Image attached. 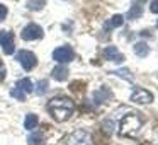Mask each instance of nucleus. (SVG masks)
Here are the masks:
<instances>
[{
	"mask_svg": "<svg viewBox=\"0 0 158 145\" xmlns=\"http://www.w3.org/2000/svg\"><path fill=\"white\" fill-rule=\"evenodd\" d=\"M123 22H124V17L123 15H112L110 17V21H107L106 22V29H112V28H121L123 26Z\"/></svg>",
	"mask_w": 158,
	"mask_h": 145,
	"instance_id": "obj_15",
	"label": "nucleus"
},
{
	"mask_svg": "<svg viewBox=\"0 0 158 145\" xmlns=\"http://www.w3.org/2000/svg\"><path fill=\"white\" fill-rule=\"evenodd\" d=\"M15 60H17V62L22 65V68L27 70V72L32 70L36 65H38V58H36V55L32 51H29V50H21V51H17Z\"/></svg>",
	"mask_w": 158,
	"mask_h": 145,
	"instance_id": "obj_3",
	"label": "nucleus"
},
{
	"mask_svg": "<svg viewBox=\"0 0 158 145\" xmlns=\"http://www.w3.org/2000/svg\"><path fill=\"white\" fill-rule=\"evenodd\" d=\"M143 128V118L139 116V113L136 111H129L126 113L123 118L119 120V125H117V133L121 137H138Z\"/></svg>",
	"mask_w": 158,
	"mask_h": 145,
	"instance_id": "obj_1",
	"label": "nucleus"
},
{
	"mask_svg": "<svg viewBox=\"0 0 158 145\" xmlns=\"http://www.w3.org/2000/svg\"><path fill=\"white\" fill-rule=\"evenodd\" d=\"M51 75H53V79H55V80H58V82H63V80L68 79V68H66L63 63H60L58 67H55V68H53Z\"/></svg>",
	"mask_w": 158,
	"mask_h": 145,
	"instance_id": "obj_10",
	"label": "nucleus"
},
{
	"mask_svg": "<svg viewBox=\"0 0 158 145\" xmlns=\"http://www.w3.org/2000/svg\"><path fill=\"white\" fill-rule=\"evenodd\" d=\"M112 73L117 75V77H121V79H126L127 82H134V75L127 68H119V70H116V72H112Z\"/></svg>",
	"mask_w": 158,
	"mask_h": 145,
	"instance_id": "obj_17",
	"label": "nucleus"
},
{
	"mask_svg": "<svg viewBox=\"0 0 158 145\" xmlns=\"http://www.w3.org/2000/svg\"><path fill=\"white\" fill-rule=\"evenodd\" d=\"M141 14H143V7H141L139 4L131 5V9L127 11V17H129V19H138Z\"/></svg>",
	"mask_w": 158,
	"mask_h": 145,
	"instance_id": "obj_16",
	"label": "nucleus"
},
{
	"mask_svg": "<svg viewBox=\"0 0 158 145\" xmlns=\"http://www.w3.org/2000/svg\"><path fill=\"white\" fill-rule=\"evenodd\" d=\"M150 11L153 12V14H158V0H153V2H151Z\"/></svg>",
	"mask_w": 158,
	"mask_h": 145,
	"instance_id": "obj_22",
	"label": "nucleus"
},
{
	"mask_svg": "<svg viewBox=\"0 0 158 145\" xmlns=\"http://www.w3.org/2000/svg\"><path fill=\"white\" fill-rule=\"evenodd\" d=\"M38 123H39L38 116L32 114V113H29L27 116H26V120H24V128H26V130H29V131H32L36 126H38Z\"/></svg>",
	"mask_w": 158,
	"mask_h": 145,
	"instance_id": "obj_14",
	"label": "nucleus"
},
{
	"mask_svg": "<svg viewBox=\"0 0 158 145\" xmlns=\"http://www.w3.org/2000/svg\"><path fill=\"white\" fill-rule=\"evenodd\" d=\"M15 87H17V89H21L24 94H31L32 90H34V84L31 82V79H21V80H17Z\"/></svg>",
	"mask_w": 158,
	"mask_h": 145,
	"instance_id": "obj_11",
	"label": "nucleus"
},
{
	"mask_svg": "<svg viewBox=\"0 0 158 145\" xmlns=\"http://www.w3.org/2000/svg\"><path fill=\"white\" fill-rule=\"evenodd\" d=\"M43 28L38 24H34V22H31V24H27L24 29H22L21 36L24 41H34V39H41L43 38Z\"/></svg>",
	"mask_w": 158,
	"mask_h": 145,
	"instance_id": "obj_6",
	"label": "nucleus"
},
{
	"mask_svg": "<svg viewBox=\"0 0 158 145\" xmlns=\"http://www.w3.org/2000/svg\"><path fill=\"white\" fill-rule=\"evenodd\" d=\"M5 79V65L2 63V60H0V82Z\"/></svg>",
	"mask_w": 158,
	"mask_h": 145,
	"instance_id": "obj_23",
	"label": "nucleus"
},
{
	"mask_svg": "<svg viewBox=\"0 0 158 145\" xmlns=\"http://www.w3.org/2000/svg\"><path fill=\"white\" fill-rule=\"evenodd\" d=\"M0 46H2L5 55H12L14 53V50H15L14 34L10 31H0Z\"/></svg>",
	"mask_w": 158,
	"mask_h": 145,
	"instance_id": "obj_7",
	"label": "nucleus"
},
{
	"mask_svg": "<svg viewBox=\"0 0 158 145\" xmlns=\"http://www.w3.org/2000/svg\"><path fill=\"white\" fill-rule=\"evenodd\" d=\"M75 58V51L72 50V46L65 45V46H60L53 51V60L58 63H68Z\"/></svg>",
	"mask_w": 158,
	"mask_h": 145,
	"instance_id": "obj_5",
	"label": "nucleus"
},
{
	"mask_svg": "<svg viewBox=\"0 0 158 145\" xmlns=\"http://www.w3.org/2000/svg\"><path fill=\"white\" fill-rule=\"evenodd\" d=\"M48 86H49L48 80H44V79L39 80V82L36 84V89H34V90H36V94H38V96H44L46 90H48Z\"/></svg>",
	"mask_w": 158,
	"mask_h": 145,
	"instance_id": "obj_19",
	"label": "nucleus"
},
{
	"mask_svg": "<svg viewBox=\"0 0 158 145\" xmlns=\"http://www.w3.org/2000/svg\"><path fill=\"white\" fill-rule=\"evenodd\" d=\"M44 5H46V0H27L29 11H41Z\"/></svg>",
	"mask_w": 158,
	"mask_h": 145,
	"instance_id": "obj_18",
	"label": "nucleus"
},
{
	"mask_svg": "<svg viewBox=\"0 0 158 145\" xmlns=\"http://www.w3.org/2000/svg\"><path fill=\"white\" fill-rule=\"evenodd\" d=\"M27 143L29 145H43L44 143V135L41 131H32L27 137Z\"/></svg>",
	"mask_w": 158,
	"mask_h": 145,
	"instance_id": "obj_13",
	"label": "nucleus"
},
{
	"mask_svg": "<svg viewBox=\"0 0 158 145\" xmlns=\"http://www.w3.org/2000/svg\"><path fill=\"white\" fill-rule=\"evenodd\" d=\"M92 138H90V133L87 130H75L68 135V140L66 143L68 145H90Z\"/></svg>",
	"mask_w": 158,
	"mask_h": 145,
	"instance_id": "obj_4",
	"label": "nucleus"
},
{
	"mask_svg": "<svg viewBox=\"0 0 158 145\" xmlns=\"http://www.w3.org/2000/svg\"><path fill=\"white\" fill-rule=\"evenodd\" d=\"M10 96L14 97V99H17V101H26V96H27V94H24L21 89H17V87H14V89L10 90Z\"/></svg>",
	"mask_w": 158,
	"mask_h": 145,
	"instance_id": "obj_20",
	"label": "nucleus"
},
{
	"mask_svg": "<svg viewBox=\"0 0 158 145\" xmlns=\"http://www.w3.org/2000/svg\"><path fill=\"white\" fill-rule=\"evenodd\" d=\"M5 17H7V7H5V5H2V4H0V22L4 21Z\"/></svg>",
	"mask_w": 158,
	"mask_h": 145,
	"instance_id": "obj_21",
	"label": "nucleus"
},
{
	"mask_svg": "<svg viewBox=\"0 0 158 145\" xmlns=\"http://www.w3.org/2000/svg\"><path fill=\"white\" fill-rule=\"evenodd\" d=\"M156 28H158V21H156Z\"/></svg>",
	"mask_w": 158,
	"mask_h": 145,
	"instance_id": "obj_24",
	"label": "nucleus"
},
{
	"mask_svg": "<svg viewBox=\"0 0 158 145\" xmlns=\"http://www.w3.org/2000/svg\"><path fill=\"white\" fill-rule=\"evenodd\" d=\"M104 58L109 60V62H116V63L124 62V55L117 51L116 46H107V48L104 50Z\"/></svg>",
	"mask_w": 158,
	"mask_h": 145,
	"instance_id": "obj_9",
	"label": "nucleus"
},
{
	"mask_svg": "<svg viewBox=\"0 0 158 145\" xmlns=\"http://www.w3.org/2000/svg\"><path fill=\"white\" fill-rule=\"evenodd\" d=\"M48 111L56 121H66L75 111V104L70 97H55L48 103Z\"/></svg>",
	"mask_w": 158,
	"mask_h": 145,
	"instance_id": "obj_2",
	"label": "nucleus"
},
{
	"mask_svg": "<svg viewBox=\"0 0 158 145\" xmlns=\"http://www.w3.org/2000/svg\"><path fill=\"white\" fill-rule=\"evenodd\" d=\"M131 101L138 104H150L153 101V94L144 89H134V92L131 94Z\"/></svg>",
	"mask_w": 158,
	"mask_h": 145,
	"instance_id": "obj_8",
	"label": "nucleus"
},
{
	"mask_svg": "<svg viewBox=\"0 0 158 145\" xmlns=\"http://www.w3.org/2000/svg\"><path fill=\"white\" fill-rule=\"evenodd\" d=\"M134 53H136L139 58H144V56L150 55V46L144 41H138L136 45H134Z\"/></svg>",
	"mask_w": 158,
	"mask_h": 145,
	"instance_id": "obj_12",
	"label": "nucleus"
}]
</instances>
